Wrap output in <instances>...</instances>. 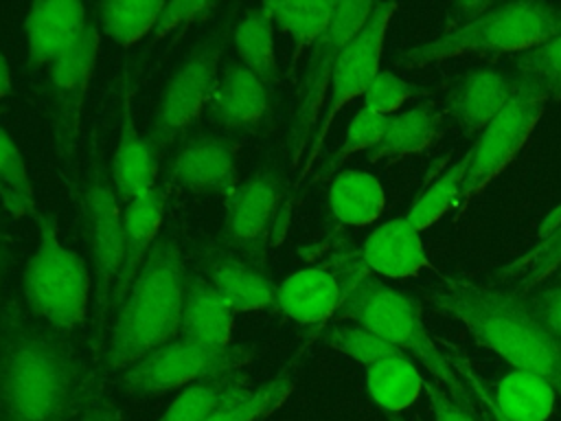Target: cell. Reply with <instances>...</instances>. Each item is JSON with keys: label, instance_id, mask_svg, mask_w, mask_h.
Instances as JSON below:
<instances>
[{"label": "cell", "instance_id": "49", "mask_svg": "<svg viewBox=\"0 0 561 421\" xmlns=\"http://www.w3.org/2000/svg\"><path fill=\"white\" fill-rule=\"evenodd\" d=\"M557 276H561V268H559V272H557Z\"/></svg>", "mask_w": 561, "mask_h": 421}, {"label": "cell", "instance_id": "16", "mask_svg": "<svg viewBox=\"0 0 561 421\" xmlns=\"http://www.w3.org/2000/svg\"><path fill=\"white\" fill-rule=\"evenodd\" d=\"M85 7L72 0L33 2L24 18L26 57L31 68L57 64L88 31Z\"/></svg>", "mask_w": 561, "mask_h": 421}, {"label": "cell", "instance_id": "12", "mask_svg": "<svg viewBox=\"0 0 561 421\" xmlns=\"http://www.w3.org/2000/svg\"><path fill=\"white\" fill-rule=\"evenodd\" d=\"M85 235L94 281V327L92 344L105 338L110 294L123 257V208L110 175L101 167L90 175L85 191Z\"/></svg>", "mask_w": 561, "mask_h": 421}, {"label": "cell", "instance_id": "29", "mask_svg": "<svg viewBox=\"0 0 561 421\" xmlns=\"http://www.w3.org/2000/svg\"><path fill=\"white\" fill-rule=\"evenodd\" d=\"M508 421H548L554 410V388L528 371H511L491 395Z\"/></svg>", "mask_w": 561, "mask_h": 421}, {"label": "cell", "instance_id": "25", "mask_svg": "<svg viewBox=\"0 0 561 421\" xmlns=\"http://www.w3.org/2000/svg\"><path fill=\"white\" fill-rule=\"evenodd\" d=\"M208 281L239 311H263L276 307V287L250 263L215 254L208 259Z\"/></svg>", "mask_w": 561, "mask_h": 421}, {"label": "cell", "instance_id": "37", "mask_svg": "<svg viewBox=\"0 0 561 421\" xmlns=\"http://www.w3.org/2000/svg\"><path fill=\"white\" fill-rule=\"evenodd\" d=\"M0 195L4 200V206L15 217H22L33 210V186H31L26 162L15 140L2 127H0Z\"/></svg>", "mask_w": 561, "mask_h": 421}, {"label": "cell", "instance_id": "5", "mask_svg": "<svg viewBox=\"0 0 561 421\" xmlns=\"http://www.w3.org/2000/svg\"><path fill=\"white\" fill-rule=\"evenodd\" d=\"M340 320H351L377 333L399 351L412 353L423 366L447 386L449 395L467 408H473L476 399L460 379L456 366L443 355L438 344L427 333L419 300L388 287L383 281L368 274L346 298L337 314Z\"/></svg>", "mask_w": 561, "mask_h": 421}, {"label": "cell", "instance_id": "15", "mask_svg": "<svg viewBox=\"0 0 561 421\" xmlns=\"http://www.w3.org/2000/svg\"><path fill=\"white\" fill-rule=\"evenodd\" d=\"M280 202V186L274 173H259L241 182L226 200L224 239L250 257L261 254Z\"/></svg>", "mask_w": 561, "mask_h": 421}, {"label": "cell", "instance_id": "41", "mask_svg": "<svg viewBox=\"0 0 561 421\" xmlns=\"http://www.w3.org/2000/svg\"><path fill=\"white\" fill-rule=\"evenodd\" d=\"M215 9L213 2H195V0H184V2H164L162 13L156 22L153 29V44L167 39L171 33L186 29L199 18H206Z\"/></svg>", "mask_w": 561, "mask_h": 421}, {"label": "cell", "instance_id": "27", "mask_svg": "<svg viewBox=\"0 0 561 421\" xmlns=\"http://www.w3.org/2000/svg\"><path fill=\"white\" fill-rule=\"evenodd\" d=\"M423 379L405 353L366 366V388L386 414H401L410 408L423 390Z\"/></svg>", "mask_w": 561, "mask_h": 421}, {"label": "cell", "instance_id": "18", "mask_svg": "<svg viewBox=\"0 0 561 421\" xmlns=\"http://www.w3.org/2000/svg\"><path fill=\"white\" fill-rule=\"evenodd\" d=\"M513 77L493 66H473L465 70L447 90L445 110L471 136L482 132L511 101Z\"/></svg>", "mask_w": 561, "mask_h": 421}, {"label": "cell", "instance_id": "21", "mask_svg": "<svg viewBox=\"0 0 561 421\" xmlns=\"http://www.w3.org/2000/svg\"><path fill=\"white\" fill-rule=\"evenodd\" d=\"M359 254L368 272L388 278H410L423 268H430L421 230H416L408 217L379 224L364 239Z\"/></svg>", "mask_w": 561, "mask_h": 421}, {"label": "cell", "instance_id": "20", "mask_svg": "<svg viewBox=\"0 0 561 421\" xmlns=\"http://www.w3.org/2000/svg\"><path fill=\"white\" fill-rule=\"evenodd\" d=\"M158 158L160 153L151 145L149 136H142L138 132L131 112V96L125 94L118 143L110 167V180L121 202L127 204L156 186Z\"/></svg>", "mask_w": 561, "mask_h": 421}, {"label": "cell", "instance_id": "28", "mask_svg": "<svg viewBox=\"0 0 561 421\" xmlns=\"http://www.w3.org/2000/svg\"><path fill=\"white\" fill-rule=\"evenodd\" d=\"M561 268V221L550 228L530 250L506 261L493 278L519 296L541 287L546 278L554 276Z\"/></svg>", "mask_w": 561, "mask_h": 421}, {"label": "cell", "instance_id": "44", "mask_svg": "<svg viewBox=\"0 0 561 421\" xmlns=\"http://www.w3.org/2000/svg\"><path fill=\"white\" fill-rule=\"evenodd\" d=\"M456 368L467 375L469 386H471V395L476 397V406L482 410L484 421H508V419L497 410V406H495V401H493V397H491V390L484 386V382L478 379V377L467 368V364H462V366L456 364Z\"/></svg>", "mask_w": 561, "mask_h": 421}, {"label": "cell", "instance_id": "13", "mask_svg": "<svg viewBox=\"0 0 561 421\" xmlns=\"http://www.w3.org/2000/svg\"><path fill=\"white\" fill-rule=\"evenodd\" d=\"M375 2H335L333 18L320 39L311 46V59L300 90L296 123H294V149L291 162H298L309 147V140L318 127L324 110L333 66L344 46L362 31L368 22Z\"/></svg>", "mask_w": 561, "mask_h": 421}, {"label": "cell", "instance_id": "30", "mask_svg": "<svg viewBox=\"0 0 561 421\" xmlns=\"http://www.w3.org/2000/svg\"><path fill=\"white\" fill-rule=\"evenodd\" d=\"M250 392L245 377L237 373H224L195 382L178 392V397L164 408L158 421H206L224 403Z\"/></svg>", "mask_w": 561, "mask_h": 421}, {"label": "cell", "instance_id": "19", "mask_svg": "<svg viewBox=\"0 0 561 421\" xmlns=\"http://www.w3.org/2000/svg\"><path fill=\"white\" fill-rule=\"evenodd\" d=\"M167 195L156 184L149 193L127 202L123 206V257L114 287L110 294V314L118 309L125 294L129 292L138 270L142 268L151 246L158 239V230L164 217Z\"/></svg>", "mask_w": 561, "mask_h": 421}, {"label": "cell", "instance_id": "43", "mask_svg": "<svg viewBox=\"0 0 561 421\" xmlns=\"http://www.w3.org/2000/svg\"><path fill=\"white\" fill-rule=\"evenodd\" d=\"M423 390L430 399V406L434 410L436 421H480V419L473 417V408L460 406L451 395H447L434 382L423 379Z\"/></svg>", "mask_w": 561, "mask_h": 421}, {"label": "cell", "instance_id": "2", "mask_svg": "<svg viewBox=\"0 0 561 421\" xmlns=\"http://www.w3.org/2000/svg\"><path fill=\"white\" fill-rule=\"evenodd\" d=\"M423 298L462 322L482 344L515 368L546 379L561 397V344L533 316L519 294L500 285L443 276L438 287L423 292Z\"/></svg>", "mask_w": 561, "mask_h": 421}, {"label": "cell", "instance_id": "38", "mask_svg": "<svg viewBox=\"0 0 561 421\" xmlns=\"http://www.w3.org/2000/svg\"><path fill=\"white\" fill-rule=\"evenodd\" d=\"M386 123L388 116H381L368 107H362L353 114V118L348 121L346 134L342 145L337 147V151L318 169L316 180H324L329 175H333L353 153L357 151H370L379 145L383 132H386Z\"/></svg>", "mask_w": 561, "mask_h": 421}, {"label": "cell", "instance_id": "6", "mask_svg": "<svg viewBox=\"0 0 561 421\" xmlns=\"http://www.w3.org/2000/svg\"><path fill=\"white\" fill-rule=\"evenodd\" d=\"M24 300L33 318L70 333L88 318L94 281L85 261L59 239L48 215L37 219V243L24 268Z\"/></svg>", "mask_w": 561, "mask_h": 421}, {"label": "cell", "instance_id": "32", "mask_svg": "<svg viewBox=\"0 0 561 421\" xmlns=\"http://www.w3.org/2000/svg\"><path fill=\"white\" fill-rule=\"evenodd\" d=\"M267 18L278 24L294 42V61L305 48H311L327 31L335 2H263Z\"/></svg>", "mask_w": 561, "mask_h": 421}, {"label": "cell", "instance_id": "9", "mask_svg": "<svg viewBox=\"0 0 561 421\" xmlns=\"http://www.w3.org/2000/svg\"><path fill=\"white\" fill-rule=\"evenodd\" d=\"M394 9H397V4H392V2H377L368 22L362 26V31L340 53V57L333 66L324 110H322L318 127H316V132L309 140V147L305 151V162L300 167V180L316 164V160L322 151L324 138H327L335 116L353 99L364 96V92L373 83L375 75L381 70L379 68L381 50H383L386 31H388V24H390V18H392Z\"/></svg>", "mask_w": 561, "mask_h": 421}, {"label": "cell", "instance_id": "4", "mask_svg": "<svg viewBox=\"0 0 561 421\" xmlns=\"http://www.w3.org/2000/svg\"><path fill=\"white\" fill-rule=\"evenodd\" d=\"M561 33V7L548 2L486 4L478 15L443 35L412 46L397 59L399 68L414 70L462 55L526 53Z\"/></svg>", "mask_w": 561, "mask_h": 421}, {"label": "cell", "instance_id": "40", "mask_svg": "<svg viewBox=\"0 0 561 421\" xmlns=\"http://www.w3.org/2000/svg\"><path fill=\"white\" fill-rule=\"evenodd\" d=\"M427 96H430L427 88L412 83V81L394 75L392 70H379L362 99H364V107H368L381 116H392V114H397V110L403 103L416 101V99H427Z\"/></svg>", "mask_w": 561, "mask_h": 421}, {"label": "cell", "instance_id": "14", "mask_svg": "<svg viewBox=\"0 0 561 421\" xmlns=\"http://www.w3.org/2000/svg\"><path fill=\"white\" fill-rule=\"evenodd\" d=\"M99 46L101 33L90 24L81 42L50 66V125L61 160H70L77 147L88 88L99 59Z\"/></svg>", "mask_w": 561, "mask_h": 421}, {"label": "cell", "instance_id": "35", "mask_svg": "<svg viewBox=\"0 0 561 421\" xmlns=\"http://www.w3.org/2000/svg\"><path fill=\"white\" fill-rule=\"evenodd\" d=\"M467 153L454 162L447 171H443L421 195L419 200L410 206L408 219L416 230L430 228L434 221H438L443 215L449 210H458L460 204V193H462V178L467 171Z\"/></svg>", "mask_w": 561, "mask_h": 421}, {"label": "cell", "instance_id": "24", "mask_svg": "<svg viewBox=\"0 0 561 421\" xmlns=\"http://www.w3.org/2000/svg\"><path fill=\"white\" fill-rule=\"evenodd\" d=\"M265 110L267 88L243 64H230L213 90V116L230 129H245L261 123Z\"/></svg>", "mask_w": 561, "mask_h": 421}, {"label": "cell", "instance_id": "23", "mask_svg": "<svg viewBox=\"0 0 561 421\" xmlns=\"http://www.w3.org/2000/svg\"><path fill=\"white\" fill-rule=\"evenodd\" d=\"M443 129V112L436 107V103L421 101L405 112L388 116L386 132L379 145L368 151V160L392 164L412 153H421L436 145Z\"/></svg>", "mask_w": 561, "mask_h": 421}, {"label": "cell", "instance_id": "34", "mask_svg": "<svg viewBox=\"0 0 561 421\" xmlns=\"http://www.w3.org/2000/svg\"><path fill=\"white\" fill-rule=\"evenodd\" d=\"M511 77L537 90L546 101L561 99V33L522 53L513 61Z\"/></svg>", "mask_w": 561, "mask_h": 421}, {"label": "cell", "instance_id": "1", "mask_svg": "<svg viewBox=\"0 0 561 421\" xmlns=\"http://www.w3.org/2000/svg\"><path fill=\"white\" fill-rule=\"evenodd\" d=\"M83 388L68 333L22 316L0 325V421H72Z\"/></svg>", "mask_w": 561, "mask_h": 421}, {"label": "cell", "instance_id": "8", "mask_svg": "<svg viewBox=\"0 0 561 421\" xmlns=\"http://www.w3.org/2000/svg\"><path fill=\"white\" fill-rule=\"evenodd\" d=\"M248 360L250 351L245 346H206L178 335L125 368L121 384L131 395L160 397L206 377L237 373Z\"/></svg>", "mask_w": 561, "mask_h": 421}, {"label": "cell", "instance_id": "42", "mask_svg": "<svg viewBox=\"0 0 561 421\" xmlns=\"http://www.w3.org/2000/svg\"><path fill=\"white\" fill-rule=\"evenodd\" d=\"M533 316L554 335L561 344V283L550 287H537L530 294L522 296Z\"/></svg>", "mask_w": 561, "mask_h": 421}, {"label": "cell", "instance_id": "47", "mask_svg": "<svg viewBox=\"0 0 561 421\" xmlns=\"http://www.w3.org/2000/svg\"><path fill=\"white\" fill-rule=\"evenodd\" d=\"M11 92V68L4 55L0 53V101Z\"/></svg>", "mask_w": 561, "mask_h": 421}, {"label": "cell", "instance_id": "45", "mask_svg": "<svg viewBox=\"0 0 561 421\" xmlns=\"http://www.w3.org/2000/svg\"><path fill=\"white\" fill-rule=\"evenodd\" d=\"M79 421H123L118 408H114L112 403L107 401H99V403H92Z\"/></svg>", "mask_w": 561, "mask_h": 421}, {"label": "cell", "instance_id": "26", "mask_svg": "<svg viewBox=\"0 0 561 421\" xmlns=\"http://www.w3.org/2000/svg\"><path fill=\"white\" fill-rule=\"evenodd\" d=\"M329 208L342 226L362 228L383 213L386 193L379 180L368 171H337L329 186Z\"/></svg>", "mask_w": 561, "mask_h": 421}, {"label": "cell", "instance_id": "3", "mask_svg": "<svg viewBox=\"0 0 561 421\" xmlns=\"http://www.w3.org/2000/svg\"><path fill=\"white\" fill-rule=\"evenodd\" d=\"M186 270L178 243L158 237L116 309L105 364L125 371L180 335Z\"/></svg>", "mask_w": 561, "mask_h": 421}, {"label": "cell", "instance_id": "10", "mask_svg": "<svg viewBox=\"0 0 561 421\" xmlns=\"http://www.w3.org/2000/svg\"><path fill=\"white\" fill-rule=\"evenodd\" d=\"M515 90L504 110L480 132L476 145L467 151V171L462 178V193L458 215L467 204L493 182L508 162L522 151L530 138L539 116L543 114L546 99L526 83L515 81Z\"/></svg>", "mask_w": 561, "mask_h": 421}, {"label": "cell", "instance_id": "7", "mask_svg": "<svg viewBox=\"0 0 561 421\" xmlns=\"http://www.w3.org/2000/svg\"><path fill=\"white\" fill-rule=\"evenodd\" d=\"M232 20H224L188 53V57L167 81L149 132V140L158 153H162L180 134H184L210 103L219 79L221 53L226 50L228 37H232Z\"/></svg>", "mask_w": 561, "mask_h": 421}, {"label": "cell", "instance_id": "11", "mask_svg": "<svg viewBox=\"0 0 561 421\" xmlns=\"http://www.w3.org/2000/svg\"><path fill=\"white\" fill-rule=\"evenodd\" d=\"M359 250H344L331 259L302 268L276 285V307L302 327L324 329L340 314L351 292L368 276Z\"/></svg>", "mask_w": 561, "mask_h": 421}, {"label": "cell", "instance_id": "17", "mask_svg": "<svg viewBox=\"0 0 561 421\" xmlns=\"http://www.w3.org/2000/svg\"><path fill=\"white\" fill-rule=\"evenodd\" d=\"M171 180L193 195L228 200L239 186L234 145L219 136H197L175 156Z\"/></svg>", "mask_w": 561, "mask_h": 421}, {"label": "cell", "instance_id": "31", "mask_svg": "<svg viewBox=\"0 0 561 421\" xmlns=\"http://www.w3.org/2000/svg\"><path fill=\"white\" fill-rule=\"evenodd\" d=\"M232 42L241 64L267 88L276 79L274 22L261 7L250 9L232 29Z\"/></svg>", "mask_w": 561, "mask_h": 421}, {"label": "cell", "instance_id": "48", "mask_svg": "<svg viewBox=\"0 0 561 421\" xmlns=\"http://www.w3.org/2000/svg\"><path fill=\"white\" fill-rule=\"evenodd\" d=\"M386 421H405L401 414H386Z\"/></svg>", "mask_w": 561, "mask_h": 421}, {"label": "cell", "instance_id": "46", "mask_svg": "<svg viewBox=\"0 0 561 421\" xmlns=\"http://www.w3.org/2000/svg\"><path fill=\"white\" fill-rule=\"evenodd\" d=\"M11 265H13L11 243H9V237H7V232H4V230H2V226H0V283H2V278L9 274Z\"/></svg>", "mask_w": 561, "mask_h": 421}, {"label": "cell", "instance_id": "39", "mask_svg": "<svg viewBox=\"0 0 561 421\" xmlns=\"http://www.w3.org/2000/svg\"><path fill=\"white\" fill-rule=\"evenodd\" d=\"M294 379L291 377H276L274 382L265 384L256 392H245L228 403H224L219 410H215L206 421H259L272 410H276L285 397L291 392Z\"/></svg>", "mask_w": 561, "mask_h": 421}, {"label": "cell", "instance_id": "22", "mask_svg": "<svg viewBox=\"0 0 561 421\" xmlns=\"http://www.w3.org/2000/svg\"><path fill=\"white\" fill-rule=\"evenodd\" d=\"M234 327V309L215 289L208 278L186 276L180 338L206 344L228 346Z\"/></svg>", "mask_w": 561, "mask_h": 421}, {"label": "cell", "instance_id": "36", "mask_svg": "<svg viewBox=\"0 0 561 421\" xmlns=\"http://www.w3.org/2000/svg\"><path fill=\"white\" fill-rule=\"evenodd\" d=\"M316 335L327 346L340 351L342 355H346L364 366H370L375 362H381L386 357L403 353V351L394 349L390 342H386L383 338H379L377 333H373L366 327L355 325V322H333V325L320 329Z\"/></svg>", "mask_w": 561, "mask_h": 421}, {"label": "cell", "instance_id": "33", "mask_svg": "<svg viewBox=\"0 0 561 421\" xmlns=\"http://www.w3.org/2000/svg\"><path fill=\"white\" fill-rule=\"evenodd\" d=\"M162 7L164 2H158V0H145V2L112 0V2H101L96 11H99V22L103 33L118 46L129 48L138 44L145 35L153 33L156 22L162 13Z\"/></svg>", "mask_w": 561, "mask_h": 421}]
</instances>
